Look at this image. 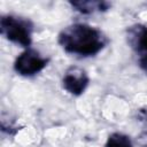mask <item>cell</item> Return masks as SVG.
Returning a JSON list of instances; mask_svg holds the SVG:
<instances>
[{
    "label": "cell",
    "mask_w": 147,
    "mask_h": 147,
    "mask_svg": "<svg viewBox=\"0 0 147 147\" xmlns=\"http://www.w3.org/2000/svg\"><path fill=\"white\" fill-rule=\"evenodd\" d=\"M108 41L107 36L100 29L85 23L68 25L57 36V42L64 52L80 57L99 54Z\"/></svg>",
    "instance_id": "cell-1"
},
{
    "label": "cell",
    "mask_w": 147,
    "mask_h": 147,
    "mask_svg": "<svg viewBox=\"0 0 147 147\" xmlns=\"http://www.w3.org/2000/svg\"><path fill=\"white\" fill-rule=\"evenodd\" d=\"M0 32L7 40L22 47H29L32 42L33 23L25 17L2 15L0 18Z\"/></svg>",
    "instance_id": "cell-2"
},
{
    "label": "cell",
    "mask_w": 147,
    "mask_h": 147,
    "mask_svg": "<svg viewBox=\"0 0 147 147\" xmlns=\"http://www.w3.org/2000/svg\"><path fill=\"white\" fill-rule=\"evenodd\" d=\"M48 59L42 56L39 52L28 48L22 52L14 62V70L24 77H31L46 68Z\"/></svg>",
    "instance_id": "cell-3"
},
{
    "label": "cell",
    "mask_w": 147,
    "mask_h": 147,
    "mask_svg": "<svg viewBox=\"0 0 147 147\" xmlns=\"http://www.w3.org/2000/svg\"><path fill=\"white\" fill-rule=\"evenodd\" d=\"M90 78L86 71L79 67H70L67 69L63 78H62V86L63 88L75 95L78 96L84 93L86 87L88 86Z\"/></svg>",
    "instance_id": "cell-4"
},
{
    "label": "cell",
    "mask_w": 147,
    "mask_h": 147,
    "mask_svg": "<svg viewBox=\"0 0 147 147\" xmlns=\"http://www.w3.org/2000/svg\"><path fill=\"white\" fill-rule=\"evenodd\" d=\"M126 41L137 53H147V26L144 24H133L126 29Z\"/></svg>",
    "instance_id": "cell-5"
},
{
    "label": "cell",
    "mask_w": 147,
    "mask_h": 147,
    "mask_svg": "<svg viewBox=\"0 0 147 147\" xmlns=\"http://www.w3.org/2000/svg\"><path fill=\"white\" fill-rule=\"evenodd\" d=\"M69 5L78 13L84 15H90L94 13H103L110 9L111 3L103 0H79L69 1Z\"/></svg>",
    "instance_id": "cell-6"
},
{
    "label": "cell",
    "mask_w": 147,
    "mask_h": 147,
    "mask_svg": "<svg viewBox=\"0 0 147 147\" xmlns=\"http://www.w3.org/2000/svg\"><path fill=\"white\" fill-rule=\"evenodd\" d=\"M105 147H133V145L129 136L121 132H114L107 138Z\"/></svg>",
    "instance_id": "cell-7"
},
{
    "label": "cell",
    "mask_w": 147,
    "mask_h": 147,
    "mask_svg": "<svg viewBox=\"0 0 147 147\" xmlns=\"http://www.w3.org/2000/svg\"><path fill=\"white\" fill-rule=\"evenodd\" d=\"M138 63H139V67L141 68V70H144L147 74V53L146 54H141L139 56Z\"/></svg>",
    "instance_id": "cell-8"
},
{
    "label": "cell",
    "mask_w": 147,
    "mask_h": 147,
    "mask_svg": "<svg viewBox=\"0 0 147 147\" xmlns=\"http://www.w3.org/2000/svg\"><path fill=\"white\" fill-rule=\"evenodd\" d=\"M139 144L141 147H147V132H144L139 136Z\"/></svg>",
    "instance_id": "cell-9"
}]
</instances>
